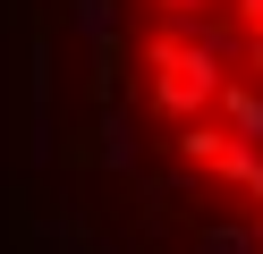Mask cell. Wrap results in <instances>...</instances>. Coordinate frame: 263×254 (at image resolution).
<instances>
[{
  "label": "cell",
  "instance_id": "cell-1",
  "mask_svg": "<svg viewBox=\"0 0 263 254\" xmlns=\"http://www.w3.org/2000/svg\"><path fill=\"white\" fill-rule=\"evenodd\" d=\"M144 93H153V110L170 119V127H187V119H212V102H221L229 68H221V43H204V34L187 26H144Z\"/></svg>",
  "mask_w": 263,
  "mask_h": 254
},
{
  "label": "cell",
  "instance_id": "cell-2",
  "mask_svg": "<svg viewBox=\"0 0 263 254\" xmlns=\"http://www.w3.org/2000/svg\"><path fill=\"white\" fill-rule=\"evenodd\" d=\"M212 110H221V127L238 135V144H263V85H246V76H229Z\"/></svg>",
  "mask_w": 263,
  "mask_h": 254
},
{
  "label": "cell",
  "instance_id": "cell-3",
  "mask_svg": "<svg viewBox=\"0 0 263 254\" xmlns=\"http://www.w3.org/2000/svg\"><path fill=\"white\" fill-rule=\"evenodd\" d=\"M212 178H221V186H238L246 203H263V144H238V135H229V152L212 161Z\"/></svg>",
  "mask_w": 263,
  "mask_h": 254
},
{
  "label": "cell",
  "instance_id": "cell-4",
  "mask_svg": "<svg viewBox=\"0 0 263 254\" xmlns=\"http://www.w3.org/2000/svg\"><path fill=\"white\" fill-rule=\"evenodd\" d=\"M170 144H178V161H195V169H212V161H221V152H229V127H221V119H187V127L170 135Z\"/></svg>",
  "mask_w": 263,
  "mask_h": 254
},
{
  "label": "cell",
  "instance_id": "cell-5",
  "mask_svg": "<svg viewBox=\"0 0 263 254\" xmlns=\"http://www.w3.org/2000/svg\"><path fill=\"white\" fill-rule=\"evenodd\" d=\"M144 9H153V26H187V17H204L212 0H144Z\"/></svg>",
  "mask_w": 263,
  "mask_h": 254
},
{
  "label": "cell",
  "instance_id": "cell-6",
  "mask_svg": "<svg viewBox=\"0 0 263 254\" xmlns=\"http://www.w3.org/2000/svg\"><path fill=\"white\" fill-rule=\"evenodd\" d=\"M238 60H246V85H263V34H238Z\"/></svg>",
  "mask_w": 263,
  "mask_h": 254
},
{
  "label": "cell",
  "instance_id": "cell-7",
  "mask_svg": "<svg viewBox=\"0 0 263 254\" xmlns=\"http://www.w3.org/2000/svg\"><path fill=\"white\" fill-rule=\"evenodd\" d=\"M229 17H238V34H263V0H229Z\"/></svg>",
  "mask_w": 263,
  "mask_h": 254
},
{
  "label": "cell",
  "instance_id": "cell-8",
  "mask_svg": "<svg viewBox=\"0 0 263 254\" xmlns=\"http://www.w3.org/2000/svg\"><path fill=\"white\" fill-rule=\"evenodd\" d=\"M255 246H263V203H255Z\"/></svg>",
  "mask_w": 263,
  "mask_h": 254
}]
</instances>
